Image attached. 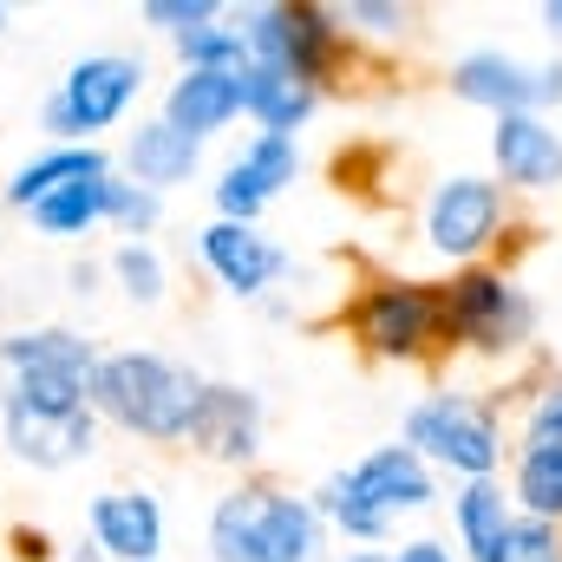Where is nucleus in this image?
Listing matches in <instances>:
<instances>
[{"label":"nucleus","mask_w":562,"mask_h":562,"mask_svg":"<svg viewBox=\"0 0 562 562\" xmlns=\"http://www.w3.org/2000/svg\"><path fill=\"white\" fill-rule=\"evenodd\" d=\"M517 504L537 524H562V451L524 445V458H517Z\"/></svg>","instance_id":"26"},{"label":"nucleus","mask_w":562,"mask_h":562,"mask_svg":"<svg viewBox=\"0 0 562 562\" xmlns=\"http://www.w3.org/2000/svg\"><path fill=\"white\" fill-rule=\"evenodd\" d=\"M119 164H112V150L105 144H40L33 157H20L13 170H7V183H0V203L7 210H33V203H46L53 190H66V183H86V177H112Z\"/></svg>","instance_id":"17"},{"label":"nucleus","mask_w":562,"mask_h":562,"mask_svg":"<svg viewBox=\"0 0 562 562\" xmlns=\"http://www.w3.org/2000/svg\"><path fill=\"white\" fill-rule=\"evenodd\" d=\"M340 562H393V557H386V550H347Z\"/></svg>","instance_id":"36"},{"label":"nucleus","mask_w":562,"mask_h":562,"mask_svg":"<svg viewBox=\"0 0 562 562\" xmlns=\"http://www.w3.org/2000/svg\"><path fill=\"white\" fill-rule=\"evenodd\" d=\"M406 20H413V7H400V0H347V7H334V26H360L373 40L406 33Z\"/></svg>","instance_id":"29"},{"label":"nucleus","mask_w":562,"mask_h":562,"mask_svg":"<svg viewBox=\"0 0 562 562\" xmlns=\"http://www.w3.org/2000/svg\"><path fill=\"white\" fill-rule=\"evenodd\" d=\"M105 229H119V243H150V236L164 229V196L144 190V183H132V177H112Z\"/></svg>","instance_id":"27"},{"label":"nucleus","mask_w":562,"mask_h":562,"mask_svg":"<svg viewBox=\"0 0 562 562\" xmlns=\"http://www.w3.org/2000/svg\"><path fill=\"white\" fill-rule=\"evenodd\" d=\"M86 537L105 562H164V504L144 484H105L86 504Z\"/></svg>","instance_id":"15"},{"label":"nucleus","mask_w":562,"mask_h":562,"mask_svg":"<svg viewBox=\"0 0 562 562\" xmlns=\"http://www.w3.org/2000/svg\"><path fill=\"white\" fill-rule=\"evenodd\" d=\"M353 340L373 360H425L445 340V307L438 288L425 281H373L353 307Z\"/></svg>","instance_id":"8"},{"label":"nucleus","mask_w":562,"mask_h":562,"mask_svg":"<svg viewBox=\"0 0 562 562\" xmlns=\"http://www.w3.org/2000/svg\"><path fill=\"white\" fill-rule=\"evenodd\" d=\"M431 497H438V484H431V464H425L419 451L380 445V451H367L360 464L334 471V477L314 491V510H321V524H334V530L353 537V543H386L400 517L431 510Z\"/></svg>","instance_id":"3"},{"label":"nucleus","mask_w":562,"mask_h":562,"mask_svg":"<svg viewBox=\"0 0 562 562\" xmlns=\"http://www.w3.org/2000/svg\"><path fill=\"white\" fill-rule=\"evenodd\" d=\"M314 112H321V86L288 79V72H276V66H249V72H243V119H256L262 132L294 138Z\"/></svg>","instance_id":"21"},{"label":"nucleus","mask_w":562,"mask_h":562,"mask_svg":"<svg viewBox=\"0 0 562 562\" xmlns=\"http://www.w3.org/2000/svg\"><path fill=\"white\" fill-rule=\"evenodd\" d=\"M92 413L99 425L144 438V445H183L190 413L203 400V373L164 347H112L92 367Z\"/></svg>","instance_id":"1"},{"label":"nucleus","mask_w":562,"mask_h":562,"mask_svg":"<svg viewBox=\"0 0 562 562\" xmlns=\"http://www.w3.org/2000/svg\"><path fill=\"white\" fill-rule=\"evenodd\" d=\"M138 20L157 26L164 40H177V33H196V26L223 20V7L216 0H138Z\"/></svg>","instance_id":"28"},{"label":"nucleus","mask_w":562,"mask_h":562,"mask_svg":"<svg viewBox=\"0 0 562 562\" xmlns=\"http://www.w3.org/2000/svg\"><path fill=\"white\" fill-rule=\"evenodd\" d=\"M438 307H445V340H458V347L504 353V347L530 340V301H524V288L491 276V269H464L451 288H438Z\"/></svg>","instance_id":"9"},{"label":"nucleus","mask_w":562,"mask_h":562,"mask_svg":"<svg viewBox=\"0 0 562 562\" xmlns=\"http://www.w3.org/2000/svg\"><path fill=\"white\" fill-rule=\"evenodd\" d=\"M497 562H562V537H557V524L517 517V524H510V537H504V550H497Z\"/></svg>","instance_id":"30"},{"label":"nucleus","mask_w":562,"mask_h":562,"mask_svg":"<svg viewBox=\"0 0 562 562\" xmlns=\"http://www.w3.org/2000/svg\"><path fill=\"white\" fill-rule=\"evenodd\" d=\"M105 281L132 301V307H164L170 301V262L157 243H119L105 256Z\"/></svg>","instance_id":"24"},{"label":"nucleus","mask_w":562,"mask_h":562,"mask_svg":"<svg viewBox=\"0 0 562 562\" xmlns=\"http://www.w3.org/2000/svg\"><path fill=\"white\" fill-rule=\"evenodd\" d=\"M196 262L210 269V281L223 294H236V301H262L288 276V249H281L262 223H223V216H210L196 229Z\"/></svg>","instance_id":"11"},{"label":"nucleus","mask_w":562,"mask_h":562,"mask_svg":"<svg viewBox=\"0 0 562 562\" xmlns=\"http://www.w3.org/2000/svg\"><path fill=\"white\" fill-rule=\"evenodd\" d=\"M170 53H177V72H229V79L249 72V46H243L236 20H210L196 33H177Z\"/></svg>","instance_id":"25"},{"label":"nucleus","mask_w":562,"mask_h":562,"mask_svg":"<svg viewBox=\"0 0 562 562\" xmlns=\"http://www.w3.org/2000/svg\"><path fill=\"white\" fill-rule=\"evenodd\" d=\"M393 562H451V550H445V543H431V537H419V543H406Z\"/></svg>","instance_id":"32"},{"label":"nucleus","mask_w":562,"mask_h":562,"mask_svg":"<svg viewBox=\"0 0 562 562\" xmlns=\"http://www.w3.org/2000/svg\"><path fill=\"white\" fill-rule=\"evenodd\" d=\"M99 413L86 406V413H59V419H46V413H0V438H7V451L26 464V471H72V464H86L92 451H99Z\"/></svg>","instance_id":"16"},{"label":"nucleus","mask_w":562,"mask_h":562,"mask_svg":"<svg viewBox=\"0 0 562 562\" xmlns=\"http://www.w3.org/2000/svg\"><path fill=\"white\" fill-rule=\"evenodd\" d=\"M66 562H105V557H99V543H92V537H79V543L66 550Z\"/></svg>","instance_id":"34"},{"label":"nucleus","mask_w":562,"mask_h":562,"mask_svg":"<svg viewBox=\"0 0 562 562\" xmlns=\"http://www.w3.org/2000/svg\"><path fill=\"white\" fill-rule=\"evenodd\" d=\"M236 33L249 46V66H276L288 79H307L321 86L340 59V26H334V7H314V0H269V7H243L236 13Z\"/></svg>","instance_id":"6"},{"label":"nucleus","mask_w":562,"mask_h":562,"mask_svg":"<svg viewBox=\"0 0 562 562\" xmlns=\"http://www.w3.org/2000/svg\"><path fill=\"white\" fill-rule=\"evenodd\" d=\"M543 26H550V33L562 40V0H550V7H543Z\"/></svg>","instance_id":"35"},{"label":"nucleus","mask_w":562,"mask_h":562,"mask_svg":"<svg viewBox=\"0 0 562 562\" xmlns=\"http://www.w3.org/2000/svg\"><path fill=\"white\" fill-rule=\"evenodd\" d=\"M92 367L99 347L66 327V321H40V327H13L0 334V413H86L92 400Z\"/></svg>","instance_id":"4"},{"label":"nucleus","mask_w":562,"mask_h":562,"mask_svg":"<svg viewBox=\"0 0 562 562\" xmlns=\"http://www.w3.org/2000/svg\"><path fill=\"white\" fill-rule=\"evenodd\" d=\"M183 445H190L203 464H229V471L256 464V451H262V400H256L249 386L203 380V400H196V413H190Z\"/></svg>","instance_id":"14"},{"label":"nucleus","mask_w":562,"mask_h":562,"mask_svg":"<svg viewBox=\"0 0 562 562\" xmlns=\"http://www.w3.org/2000/svg\"><path fill=\"white\" fill-rule=\"evenodd\" d=\"M524 445H543V451H562V386L537 393L530 406V425H524Z\"/></svg>","instance_id":"31"},{"label":"nucleus","mask_w":562,"mask_h":562,"mask_svg":"<svg viewBox=\"0 0 562 562\" xmlns=\"http://www.w3.org/2000/svg\"><path fill=\"white\" fill-rule=\"evenodd\" d=\"M99 276H105V269H92V262H79V269H72V294H99Z\"/></svg>","instance_id":"33"},{"label":"nucleus","mask_w":562,"mask_h":562,"mask_svg":"<svg viewBox=\"0 0 562 562\" xmlns=\"http://www.w3.org/2000/svg\"><path fill=\"white\" fill-rule=\"evenodd\" d=\"M7 20H13V7H7V0H0V33H7Z\"/></svg>","instance_id":"37"},{"label":"nucleus","mask_w":562,"mask_h":562,"mask_svg":"<svg viewBox=\"0 0 562 562\" xmlns=\"http://www.w3.org/2000/svg\"><path fill=\"white\" fill-rule=\"evenodd\" d=\"M196 170H203V144L183 138V132H170L164 119H138V132H125V170H119V177H132L144 190L170 196V190L190 183Z\"/></svg>","instance_id":"19"},{"label":"nucleus","mask_w":562,"mask_h":562,"mask_svg":"<svg viewBox=\"0 0 562 562\" xmlns=\"http://www.w3.org/2000/svg\"><path fill=\"white\" fill-rule=\"evenodd\" d=\"M504 229V190L491 177H445L431 196H425V243L451 262H471L497 243Z\"/></svg>","instance_id":"10"},{"label":"nucleus","mask_w":562,"mask_h":562,"mask_svg":"<svg viewBox=\"0 0 562 562\" xmlns=\"http://www.w3.org/2000/svg\"><path fill=\"white\" fill-rule=\"evenodd\" d=\"M491 157H497L504 183H517V190H557L562 183V138L543 119H497Z\"/></svg>","instance_id":"20"},{"label":"nucleus","mask_w":562,"mask_h":562,"mask_svg":"<svg viewBox=\"0 0 562 562\" xmlns=\"http://www.w3.org/2000/svg\"><path fill=\"white\" fill-rule=\"evenodd\" d=\"M150 86V66L125 46H99L86 59L66 66V79L46 92L40 105V132H53V144H99L105 132H119L132 119V105Z\"/></svg>","instance_id":"5"},{"label":"nucleus","mask_w":562,"mask_h":562,"mask_svg":"<svg viewBox=\"0 0 562 562\" xmlns=\"http://www.w3.org/2000/svg\"><path fill=\"white\" fill-rule=\"evenodd\" d=\"M112 177H119V170H112ZM112 177H86V183H66V190H53L46 203H33V210H26L33 236H46V243H86V236H99V229H105Z\"/></svg>","instance_id":"22"},{"label":"nucleus","mask_w":562,"mask_h":562,"mask_svg":"<svg viewBox=\"0 0 562 562\" xmlns=\"http://www.w3.org/2000/svg\"><path fill=\"white\" fill-rule=\"evenodd\" d=\"M406 451H419L425 464H445L458 477H491L504 458V431L497 413L471 393H431L406 413Z\"/></svg>","instance_id":"7"},{"label":"nucleus","mask_w":562,"mask_h":562,"mask_svg":"<svg viewBox=\"0 0 562 562\" xmlns=\"http://www.w3.org/2000/svg\"><path fill=\"white\" fill-rule=\"evenodd\" d=\"M451 517H458V543L471 550V562H497L504 537H510V524H517V517H510V497H504L497 477L464 484L458 504H451Z\"/></svg>","instance_id":"23"},{"label":"nucleus","mask_w":562,"mask_h":562,"mask_svg":"<svg viewBox=\"0 0 562 562\" xmlns=\"http://www.w3.org/2000/svg\"><path fill=\"white\" fill-rule=\"evenodd\" d=\"M210 562H321L327 557V524L314 497H294L281 484L243 477L210 504Z\"/></svg>","instance_id":"2"},{"label":"nucleus","mask_w":562,"mask_h":562,"mask_svg":"<svg viewBox=\"0 0 562 562\" xmlns=\"http://www.w3.org/2000/svg\"><path fill=\"white\" fill-rule=\"evenodd\" d=\"M157 119L170 132H183V138L210 144L216 132H229L243 119V79H229V72H177Z\"/></svg>","instance_id":"18"},{"label":"nucleus","mask_w":562,"mask_h":562,"mask_svg":"<svg viewBox=\"0 0 562 562\" xmlns=\"http://www.w3.org/2000/svg\"><path fill=\"white\" fill-rule=\"evenodd\" d=\"M301 177V144L281 132H256L243 144V157L223 164V177L210 183V203L223 223H262V210Z\"/></svg>","instance_id":"13"},{"label":"nucleus","mask_w":562,"mask_h":562,"mask_svg":"<svg viewBox=\"0 0 562 562\" xmlns=\"http://www.w3.org/2000/svg\"><path fill=\"white\" fill-rule=\"evenodd\" d=\"M451 92L497 119H537V105L562 99V66H524L510 53H464L451 66Z\"/></svg>","instance_id":"12"}]
</instances>
